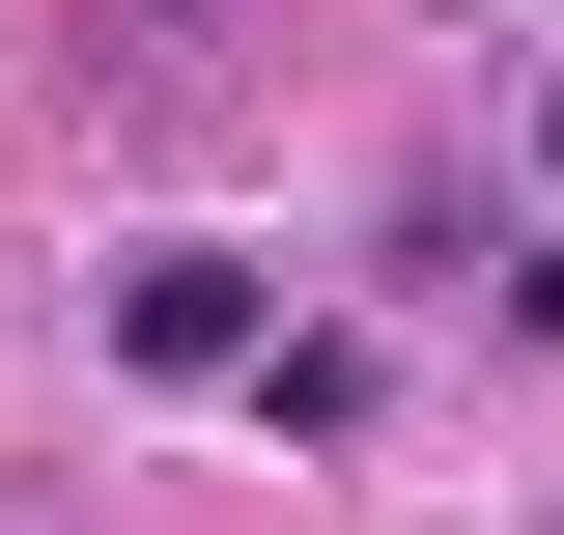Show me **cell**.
<instances>
[{"mask_svg":"<svg viewBox=\"0 0 564 535\" xmlns=\"http://www.w3.org/2000/svg\"><path fill=\"white\" fill-rule=\"evenodd\" d=\"M113 367H141V395H254V367H282V282L170 226V254H113Z\"/></svg>","mask_w":564,"mask_h":535,"instance_id":"1","label":"cell"},{"mask_svg":"<svg viewBox=\"0 0 564 535\" xmlns=\"http://www.w3.org/2000/svg\"><path fill=\"white\" fill-rule=\"evenodd\" d=\"M508 310H536V338H564V254H508Z\"/></svg>","mask_w":564,"mask_h":535,"instance_id":"2","label":"cell"},{"mask_svg":"<svg viewBox=\"0 0 564 535\" xmlns=\"http://www.w3.org/2000/svg\"><path fill=\"white\" fill-rule=\"evenodd\" d=\"M536 141H564V85H536Z\"/></svg>","mask_w":564,"mask_h":535,"instance_id":"3","label":"cell"}]
</instances>
